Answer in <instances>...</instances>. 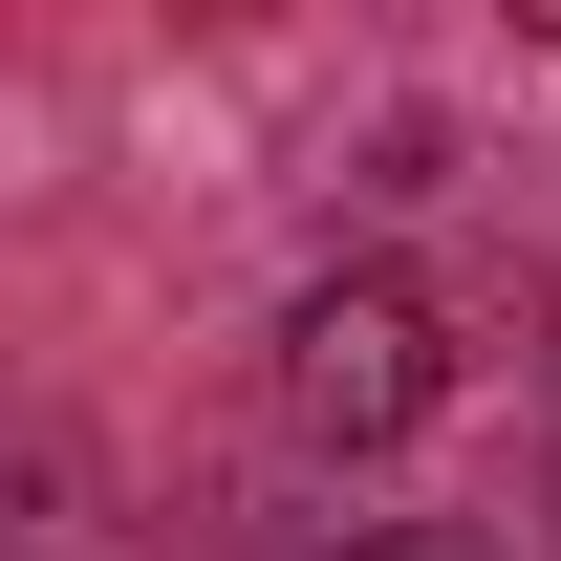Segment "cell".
<instances>
[{"instance_id":"obj_1","label":"cell","mask_w":561,"mask_h":561,"mask_svg":"<svg viewBox=\"0 0 561 561\" xmlns=\"http://www.w3.org/2000/svg\"><path fill=\"white\" fill-rule=\"evenodd\" d=\"M280 411H302V432H411L432 411V324H411V302H302Z\"/></svg>"},{"instance_id":"obj_2","label":"cell","mask_w":561,"mask_h":561,"mask_svg":"<svg viewBox=\"0 0 561 561\" xmlns=\"http://www.w3.org/2000/svg\"><path fill=\"white\" fill-rule=\"evenodd\" d=\"M346 561H476V540H346Z\"/></svg>"}]
</instances>
